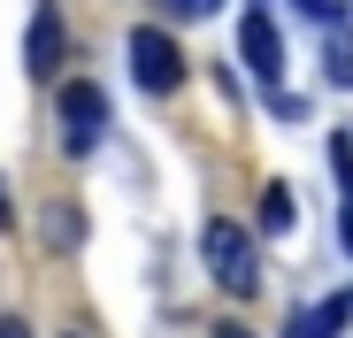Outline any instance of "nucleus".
<instances>
[{
  "label": "nucleus",
  "instance_id": "1",
  "mask_svg": "<svg viewBox=\"0 0 353 338\" xmlns=\"http://www.w3.org/2000/svg\"><path fill=\"white\" fill-rule=\"evenodd\" d=\"M200 261L215 269V285H223L230 300H254V292H261V261H254V231H246V223L215 215L208 231H200Z\"/></svg>",
  "mask_w": 353,
  "mask_h": 338
},
{
  "label": "nucleus",
  "instance_id": "2",
  "mask_svg": "<svg viewBox=\"0 0 353 338\" xmlns=\"http://www.w3.org/2000/svg\"><path fill=\"white\" fill-rule=\"evenodd\" d=\"M54 116H62V154H70V161H85V154L108 139V92H100L92 77H70V85H62V100H54Z\"/></svg>",
  "mask_w": 353,
  "mask_h": 338
},
{
  "label": "nucleus",
  "instance_id": "3",
  "mask_svg": "<svg viewBox=\"0 0 353 338\" xmlns=\"http://www.w3.org/2000/svg\"><path fill=\"white\" fill-rule=\"evenodd\" d=\"M131 77H139V92L169 100L176 85H185V46H176L169 31H154V23H139L131 31Z\"/></svg>",
  "mask_w": 353,
  "mask_h": 338
},
{
  "label": "nucleus",
  "instance_id": "4",
  "mask_svg": "<svg viewBox=\"0 0 353 338\" xmlns=\"http://www.w3.org/2000/svg\"><path fill=\"white\" fill-rule=\"evenodd\" d=\"M239 54H246V70L261 77V92L284 100V31L269 23V8H246V23H239Z\"/></svg>",
  "mask_w": 353,
  "mask_h": 338
},
{
  "label": "nucleus",
  "instance_id": "5",
  "mask_svg": "<svg viewBox=\"0 0 353 338\" xmlns=\"http://www.w3.org/2000/svg\"><path fill=\"white\" fill-rule=\"evenodd\" d=\"M62 62H70V23H62L54 0H39V8H31V31H23V70L46 85V77H62Z\"/></svg>",
  "mask_w": 353,
  "mask_h": 338
},
{
  "label": "nucleus",
  "instance_id": "6",
  "mask_svg": "<svg viewBox=\"0 0 353 338\" xmlns=\"http://www.w3.org/2000/svg\"><path fill=\"white\" fill-rule=\"evenodd\" d=\"M345 323H353V292H330L315 315H300L284 338H345Z\"/></svg>",
  "mask_w": 353,
  "mask_h": 338
},
{
  "label": "nucleus",
  "instance_id": "7",
  "mask_svg": "<svg viewBox=\"0 0 353 338\" xmlns=\"http://www.w3.org/2000/svg\"><path fill=\"white\" fill-rule=\"evenodd\" d=\"M39 231H46V246H54V254H77V239H85V215H77L70 200H54V208L39 215Z\"/></svg>",
  "mask_w": 353,
  "mask_h": 338
},
{
  "label": "nucleus",
  "instance_id": "8",
  "mask_svg": "<svg viewBox=\"0 0 353 338\" xmlns=\"http://www.w3.org/2000/svg\"><path fill=\"white\" fill-rule=\"evenodd\" d=\"M292 223H300V200H292V185H269V192H261V231L284 239Z\"/></svg>",
  "mask_w": 353,
  "mask_h": 338
},
{
  "label": "nucleus",
  "instance_id": "9",
  "mask_svg": "<svg viewBox=\"0 0 353 338\" xmlns=\"http://www.w3.org/2000/svg\"><path fill=\"white\" fill-rule=\"evenodd\" d=\"M323 70H330V85H338V92H353V31H345V23H338V31H330V46H323Z\"/></svg>",
  "mask_w": 353,
  "mask_h": 338
},
{
  "label": "nucleus",
  "instance_id": "10",
  "mask_svg": "<svg viewBox=\"0 0 353 338\" xmlns=\"http://www.w3.org/2000/svg\"><path fill=\"white\" fill-rule=\"evenodd\" d=\"M330 177H338V192L353 200V139H345V131L330 139Z\"/></svg>",
  "mask_w": 353,
  "mask_h": 338
},
{
  "label": "nucleus",
  "instance_id": "11",
  "mask_svg": "<svg viewBox=\"0 0 353 338\" xmlns=\"http://www.w3.org/2000/svg\"><path fill=\"white\" fill-rule=\"evenodd\" d=\"M300 8H307V16H323V23L338 31V0H300Z\"/></svg>",
  "mask_w": 353,
  "mask_h": 338
},
{
  "label": "nucleus",
  "instance_id": "12",
  "mask_svg": "<svg viewBox=\"0 0 353 338\" xmlns=\"http://www.w3.org/2000/svg\"><path fill=\"white\" fill-rule=\"evenodd\" d=\"M0 338H31V323L23 315H0Z\"/></svg>",
  "mask_w": 353,
  "mask_h": 338
},
{
  "label": "nucleus",
  "instance_id": "13",
  "mask_svg": "<svg viewBox=\"0 0 353 338\" xmlns=\"http://www.w3.org/2000/svg\"><path fill=\"white\" fill-rule=\"evenodd\" d=\"M8 223H16V200H8V185H0V231H8Z\"/></svg>",
  "mask_w": 353,
  "mask_h": 338
},
{
  "label": "nucleus",
  "instance_id": "14",
  "mask_svg": "<svg viewBox=\"0 0 353 338\" xmlns=\"http://www.w3.org/2000/svg\"><path fill=\"white\" fill-rule=\"evenodd\" d=\"M215 338H254V330L246 323H215Z\"/></svg>",
  "mask_w": 353,
  "mask_h": 338
},
{
  "label": "nucleus",
  "instance_id": "15",
  "mask_svg": "<svg viewBox=\"0 0 353 338\" xmlns=\"http://www.w3.org/2000/svg\"><path fill=\"white\" fill-rule=\"evenodd\" d=\"M338 239H345V254H353V208H345V215H338Z\"/></svg>",
  "mask_w": 353,
  "mask_h": 338
},
{
  "label": "nucleus",
  "instance_id": "16",
  "mask_svg": "<svg viewBox=\"0 0 353 338\" xmlns=\"http://www.w3.org/2000/svg\"><path fill=\"white\" fill-rule=\"evenodd\" d=\"M254 8H261V0H254Z\"/></svg>",
  "mask_w": 353,
  "mask_h": 338
}]
</instances>
